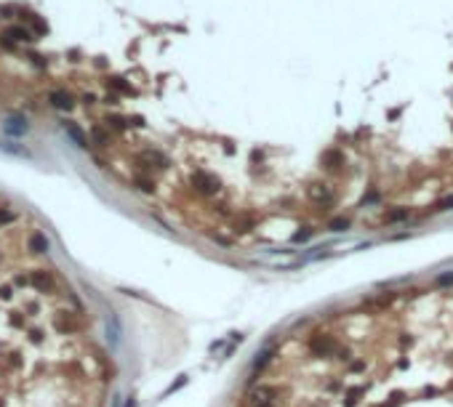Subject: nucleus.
I'll return each mask as SVG.
<instances>
[{
  "label": "nucleus",
  "instance_id": "f257e3e1",
  "mask_svg": "<svg viewBox=\"0 0 453 407\" xmlns=\"http://www.w3.org/2000/svg\"><path fill=\"white\" fill-rule=\"evenodd\" d=\"M189 181H192L195 192H200L206 197H211V194L219 192V179L211 176V173H206V170H195V173L189 176Z\"/></svg>",
  "mask_w": 453,
  "mask_h": 407
},
{
  "label": "nucleus",
  "instance_id": "f03ea898",
  "mask_svg": "<svg viewBox=\"0 0 453 407\" xmlns=\"http://www.w3.org/2000/svg\"><path fill=\"white\" fill-rule=\"evenodd\" d=\"M307 197L320 208H331L333 202H336V194H333L331 187H325V184H312V187H307Z\"/></svg>",
  "mask_w": 453,
  "mask_h": 407
},
{
  "label": "nucleus",
  "instance_id": "7ed1b4c3",
  "mask_svg": "<svg viewBox=\"0 0 453 407\" xmlns=\"http://www.w3.org/2000/svg\"><path fill=\"white\" fill-rule=\"evenodd\" d=\"M275 389L272 386H256V389L248 394V407H275Z\"/></svg>",
  "mask_w": 453,
  "mask_h": 407
},
{
  "label": "nucleus",
  "instance_id": "20e7f679",
  "mask_svg": "<svg viewBox=\"0 0 453 407\" xmlns=\"http://www.w3.org/2000/svg\"><path fill=\"white\" fill-rule=\"evenodd\" d=\"M51 104H54L56 109H72L75 107V98L70 94H64V91H54V94H51Z\"/></svg>",
  "mask_w": 453,
  "mask_h": 407
},
{
  "label": "nucleus",
  "instance_id": "39448f33",
  "mask_svg": "<svg viewBox=\"0 0 453 407\" xmlns=\"http://www.w3.org/2000/svg\"><path fill=\"white\" fill-rule=\"evenodd\" d=\"M323 165H328V170H336L339 165H344V155L336 152V149H328L323 155Z\"/></svg>",
  "mask_w": 453,
  "mask_h": 407
},
{
  "label": "nucleus",
  "instance_id": "423d86ee",
  "mask_svg": "<svg viewBox=\"0 0 453 407\" xmlns=\"http://www.w3.org/2000/svg\"><path fill=\"white\" fill-rule=\"evenodd\" d=\"M32 285L40 287V290L45 293V290H51V285H54V277H51L48 272H35V274H32Z\"/></svg>",
  "mask_w": 453,
  "mask_h": 407
},
{
  "label": "nucleus",
  "instance_id": "0eeeda50",
  "mask_svg": "<svg viewBox=\"0 0 453 407\" xmlns=\"http://www.w3.org/2000/svg\"><path fill=\"white\" fill-rule=\"evenodd\" d=\"M141 160H144V162H155L157 168H168V157L160 155L157 149H147V152L141 155Z\"/></svg>",
  "mask_w": 453,
  "mask_h": 407
},
{
  "label": "nucleus",
  "instance_id": "6e6552de",
  "mask_svg": "<svg viewBox=\"0 0 453 407\" xmlns=\"http://www.w3.org/2000/svg\"><path fill=\"white\" fill-rule=\"evenodd\" d=\"M5 130H8V133H14V136H22V133H27V123H24V117H8Z\"/></svg>",
  "mask_w": 453,
  "mask_h": 407
},
{
  "label": "nucleus",
  "instance_id": "1a4fd4ad",
  "mask_svg": "<svg viewBox=\"0 0 453 407\" xmlns=\"http://www.w3.org/2000/svg\"><path fill=\"white\" fill-rule=\"evenodd\" d=\"M408 219V208H397V211H386L384 213V221L386 224H397V221Z\"/></svg>",
  "mask_w": 453,
  "mask_h": 407
},
{
  "label": "nucleus",
  "instance_id": "9d476101",
  "mask_svg": "<svg viewBox=\"0 0 453 407\" xmlns=\"http://www.w3.org/2000/svg\"><path fill=\"white\" fill-rule=\"evenodd\" d=\"M5 35H8L11 40H24V43H27V40H32V35H30V32L24 30V27H11L8 32H5Z\"/></svg>",
  "mask_w": 453,
  "mask_h": 407
},
{
  "label": "nucleus",
  "instance_id": "9b49d317",
  "mask_svg": "<svg viewBox=\"0 0 453 407\" xmlns=\"http://www.w3.org/2000/svg\"><path fill=\"white\" fill-rule=\"evenodd\" d=\"M91 136H94V141H96V144H102V147H107V144H109L107 130H102V128H94V130H91Z\"/></svg>",
  "mask_w": 453,
  "mask_h": 407
},
{
  "label": "nucleus",
  "instance_id": "f8f14e48",
  "mask_svg": "<svg viewBox=\"0 0 453 407\" xmlns=\"http://www.w3.org/2000/svg\"><path fill=\"white\" fill-rule=\"evenodd\" d=\"M109 88L120 91V94H131V85L126 80H120V77H112V80H109Z\"/></svg>",
  "mask_w": 453,
  "mask_h": 407
},
{
  "label": "nucleus",
  "instance_id": "ddd939ff",
  "mask_svg": "<svg viewBox=\"0 0 453 407\" xmlns=\"http://www.w3.org/2000/svg\"><path fill=\"white\" fill-rule=\"evenodd\" d=\"M67 130H70V136L75 139L80 147H88V141H85V136H83V130L80 128H75V125H67Z\"/></svg>",
  "mask_w": 453,
  "mask_h": 407
},
{
  "label": "nucleus",
  "instance_id": "4468645a",
  "mask_svg": "<svg viewBox=\"0 0 453 407\" xmlns=\"http://www.w3.org/2000/svg\"><path fill=\"white\" fill-rule=\"evenodd\" d=\"M35 248H37V253H43L45 248H48V245H45V237H43L40 232H35V234H32V250H35Z\"/></svg>",
  "mask_w": 453,
  "mask_h": 407
},
{
  "label": "nucleus",
  "instance_id": "2eb2a0df",
  "mask_svg": "<svg viewBox=\"0 0 453 407\" xmlns=\"http://www.w3.org/2000/svg\"><path fill=\"white\" fill-rule=\"evenodd\" d=\"M32 30H35L37 35H45V32H48V24H45L40 16H32Z\"/></svg>",
  "mask_w": 453,
  "mask_h": 407
},
{
  "label": "nucleus",
  "instance_id": "dca6fc26",
  "mask_svg": "<svg viewBox=\"0 0 453 407\" xmlns=\"http://www.w3.org/2000/svg\"><path fill=\"white\" fill-rule=\"evenodd\" d=\"M347 226H349V221H347V219H336V221H331V229H333V232H341V229H347Z\"/></svg>",
  "mask_w": 453,
  "mask_h": 407
},
{
  "label": "nucleus",
  "instance_id": "f3484780",
  "mask_svg": "<svg viewBox=\"0 0 453 407\" xmlns=\"http://www.w3.org/2000/svg\"><path fill=\"white\" fill-rule=\"evenodd\" d=\"M310 237H312V229H307V232H296V234H293V242H304Z\"/></svg>",
  "mask_w": 453,
  "mask_h": 407
},
{
  "label": "nucleus",
  "instance_id": "a211bd4d",
  "mask_svg": "<svg viewBox=\"0 0 453 407\" xmlns=\"http://www.w3.org/2000/svg\"><path fill=\"white\" fill-rule=\"evenodd\" d=\"M5 221H14V211H0V224H5Z\"/></svg>",
  "mask_w": 453,
  "mask_h": 407
},
{
  "label": "nucleus",
  "instance_id": "6ab92c4d",
  "mask_svg": "<svg viewBox=\"0 0 453 407\" xmlns=\"http://www.w3.org/2000/svg\"><path fill=\"white\" fill-rule=\"evenodd\" d=\"M451 208H453V197H448V200H443V202H440V205H437V211H451Z\"/></svg>",
  "mask_w": 453,
  "mask_h": 407
}]
</instances>
